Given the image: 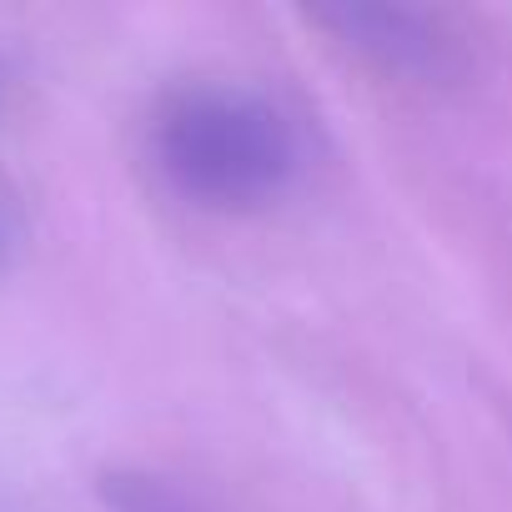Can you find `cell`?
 <instances>
[{"instance_id": "cell-1", "label": "cell", "mask_w": 512, "mask_h": 512, "mask_svg": "<svg viewBox=\"0 0 512 512\" xmlns=\"http://www.w3.org/2000/svg\"><path fill=\"white\" fill-rule=\"evenodd\" d=\"M151 156L186 201L251 211L287 196L302 176V131L262 91L196 86L156 111Z\"/></svg>"}, {"instance_id": "cell-2", "label": "cell", "mask_w": 512, "mask_h": 512, "mask_svg": "<svg viewBox=\"0 0 512 512\" xmlns=\"http://www.w3.org/2000/svg\"><path fill=\"white\" fill-rule=\"evenodd\" d=\"M317 21H327L347 46L377 56L392 71H412V66H437V36L427 31L422 16L402 11V6H332Z\"/></svg>"}]
</instances>
